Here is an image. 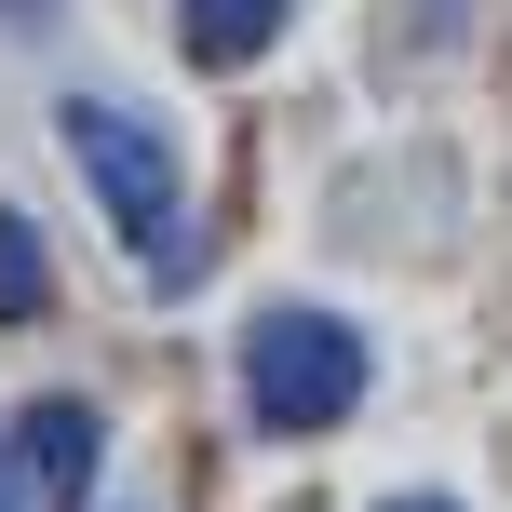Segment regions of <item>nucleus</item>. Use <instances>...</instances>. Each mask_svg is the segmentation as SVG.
Instances as JSON below:
<instances>
[{
	"label": "nucleus",
	"mask_w": 512,
	"mask_h": 512,
	"mask_svg": "<svg viewBox=\"0 0 512 512\" xmlns=\"http://www.w3.org/2000/svg\"><path fill=\"white\" fill-rule=\"evenodd\" d=\"M364 405V337L337 310H256L243 324V418L256 432H337Z\"/></svg>",
	"instance_id": "f03ea898"
},
{
	"label": "nucleus",
	"mask_w": 512,
	"mask_h": 512,
	"mask_svg": "<svg viewBox=\"0 0 512 512\" xmlns=\"http://www.w3.org/2000/svg\"><path fill=\"white\" fill-rule=\"evenodd\" d=\"M0 512H27V472H14V432H0Z\"/></svg>",
	"instance_id": "423d86ee"
},
{
	"label": "nucleus",
	"mask_w": 512,
	"mask_h": 512,
	"mask_svg": "<svg viewBox=\"0 0 512 512\" xmlns=\"http://www.w3.org/2000/svg\"><path fill=\"white\" fill-rule=\"evenodd\" d=\"M283 14L297 0H176V41H189V68H256L283 41Z\"/></svg>",
	"instance_id": "20e7f679"
},
{
	"label": "nucleus",
	"mask_w": 512,
	"mask_h": 512,
	"mask_svg": "<svg viewBox=\"0 0 512 512\" xmlns=\"http://www.w3.org/2000/svg\"><path fill=\"white\" fill-rule=\"evenodd\" d=\"M391 512H445V499H391Z\"/></svg>",
	"instance_id": "6e6552de"
},
{
	"label": "nucleus",
	"mask_w": 512,
	"mask_h": 512,
	"mask_svg": "<svg viewBox=\"0 0 512 512\" xmlns=\"http://www.w3.org/2000/svg\"><path fill=\"white\" fill-rule=\"evenodd\" d=\"M41 14H54V0H0V27H41Z\"/></svg>",
	"instance_id": "0eeeda50"
},
{
	"label": "nucleus",
	"mask_w": 512,
	"mask_h": 512,
	"mask_svg": "<svg viewBox=\"0 0 512 512\" xmlns=\"http://www.w3.org/2000/svg\"><path fill=\"white\" fill-rule=\"evenodd\" d=\"M54 310V256H41V230H27L14 203H0V324H41Z\"/></svg>",
	"instance_id": "39448f33"
},
{
	"label": "nucleus",
	"mask_w": 512,
	"mask_h": 512,
	"mask_svg": "<svg viewBox=\"0 0 512 512\" xmlns=\"http://www.w3.org/2000/svg\"><path fill=\"white\" fill-rule=\"evenodd\" d=\"M95 445H108V418L81 405V391H41V405L14 418V472H27L54 512H81V499H95Z\"/></svg>",
	"instance_id": "7ed1b4c3"
},
{
	"label": "nucleus",
	"mask_w": 512,
	"mask_h": 512,
	"mask_svg": "<svg viewBox=\"0 0 512 512\" xmlns=\"http://www.w3.org/2000/svg\"><path fill=\"white\" fill-rule=\"evenodd\" d=\"M54 122H68V162H81V189L108 203L122 256H135L149 283H189L203 256H189V189H176V149H162V122H135V108H108V95H68Z\"/></svg>",
	"instance_id": "f257e3e1"
}]
</instances>
